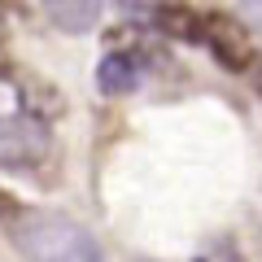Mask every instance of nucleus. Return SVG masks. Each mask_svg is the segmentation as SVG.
Segmentation results:
<instances>
[{"instance_id": "4", "label": "nucleus", "mask_w": 262, "mask_h": 262, "mask_svg": "<svg viewBox=\"0 0 262 262\" xmlns=\"http://www.w3.org/2000/svg\"><path fill=\"white\" fill-rule=\"evenodd\" d=\"M44 13L53 18L57 31H66V35H88V31L101 22L105 0H44Z\"/></svg>"}, {"instance_id": "7", "label": "nucleus", "mask_w": 262, "mask_h": 262, "mask_svg": "<svg viewBox=\"0 0 262 262\" xmlns=\"http://www.w3.org/2000/svg\"><path fill=\"white\" fill-rule=\"evenodd\" d=\"M241 18L249 22L253 31H262V0H241Z\"/></svg>"}, {"instance_id": "1", "label": "nucleus", "mask_w": 262, "mask_h": 262, "mask_svg": "<svg viewBox=\"0 0 262 262\" xmlns=\"http://www.w3.org/2000/svg\"><path fill=\"white\" fill-rule=\"evenodd\" d=\"M18 249L31 262H105V249L83 223L53 210H27L13 232Z\"/></svg>"}, {"instance_id": "3", "label": "nucleus", "mask_w": 262, "mask_h": 262, "mask_svg": "<svg viewBox=\"0 0 262 262\" xmlns=\"http://www.w3.org/2000/svg\"><path fill=\"white\" fill-rule=\"evenodd\" d=\"M201 39L210 44L219 66L227 70H249L253 66V39H249V27L232 13H206L201 18Z\"/></svg>"}, {"instance_id": "2", "label": "nucleus", "mask_w": 262, "mask_h": 262, "mask_svg": "<svg viewBox=\"0 0 262 262\" xmlns=\"http://www.w3.org/2000/svg\"><path fill=\"white\" fill-rule=\"evenodd\" d=\"M48 158V131L39 118H27V114H5L0 118V166L22 170L35 166V162Z\"/></svg>"}, {"instance_id": "5", "label": "nucleus", "mask_w": 262, "mask_h": 262, "mask_svg": "<svg viewBox=\"0 0 262 262\" xmlns=\"http://www.w3.org/2000/svg\"><path fill=\"white\" fill-rule=\"evenodd\" d=\"M136 83H140V66L131 61L127 53H105L101 57V66H96V88L105 96H127V92H136Z\"/></svg>"}, {"instance_id": "6", "label": "nucleus", "mask_w": 262, "mask_h": 262, "mask_svg": "<svg viewBox=\"0 0 262 262\" xmlns=\"http://www.w3.org/2000/svg\"><path fill=\"white\" fill-rule=\"evenodd\" d=\"M153 22H158L166 35L184 39V44H196V39H201V13L188 9V5L166 0V5H158V9H153Z\"/></svg>"}]
</instances>
